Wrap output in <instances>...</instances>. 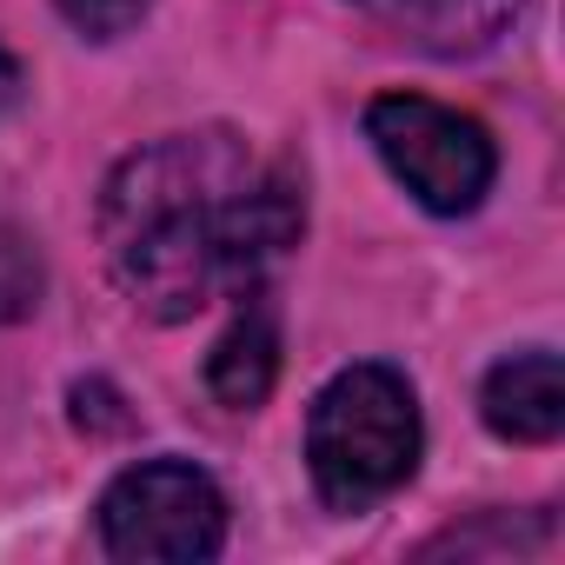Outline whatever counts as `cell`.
<instances>
[{"label": "cell", "mask_w": 565, "mask_h": 565, "mask_svg": "<svg viewBox=\"0 0 565 565\" xmlns=\"http://www.w3.org/2000/svg\"><path fill=\"white\" fill-rule=\"evenodd\" d=\"M307 226L294 167H266L233 134H173L120 160L100 193L114 279L153 313L186 320L226 287L287 259Z\"/></svg>", "instance_id": "cell-1"}, {"label": "cell", "mask_w": 565, "mask_h": 565, "mask_svg": "<svg viewBox=\"0 0 565 565\" xmlns=\"http://www.w3.org/2000/svg\"><path fill=\"white\" fill-rule=\"evenodd\" d=\"M419 466V399L393 366H347L307 413V472L333 512H366Z\"/></svg>", "instance_id": "cell-2"}, {"label": "cell", "mask_w": 565, "mask_h": 565, "mask_svg": "<svg viewBox=\"0 0 565 565\" xmlns=\"http://www.w3.org/2000/svg\"><path fill=\"white\" fill-rule=\"evenodd\" d=\"M366 140L426 213H472L499 173L492 134L426 94H380L366 107Z\"/></svg>", "instance_id": "cell-3"}, {"label": "cell", "mask_w": 565, "mask_h": 565, "mask_svg": "<svg viewBox=\"0 0 565 565\" xmlns=\"http://www.w3.org/2000/svg\"><path fill=\"white\" fill-rule=\"evenodd\" d=\"M100 545L114 558H213L226 545V499L186 459H140L100 492Z\"/></svg>", "instance_id": "cell-4"}, {"label": "cell", "mask_w": 565, "mask_h": 565, "mask_svg": "<svg viewBox=\"0 0 565 565\" xmlns=\"http://www.w3.org/2000/svg\"><path fill=\"white\" fill-rule=\"evenodd\" d=\"M479 413L512 446H552L565 433V366L545 347H525L499 360L479 386Z\"/></svg>", "instance_id": "cell-5"}, {"label": "cell", "mask_w": 565, "mask_h": 565, "mask_svg": "<svg viewBox=\"0 0 565 565\" xmlns=\"http://www.w3.org/2000/svg\"><path fill=\"white\" fill-rule=\"evenodd\" d=\"M353 8L393 28L399 41H413L419 54L459 61V54H486L519 21L525 0H353Z\"/></svg>", "instance_id": "cell-6"}, {"label": "cell", "mask_w": 565, "mask_h": 565, "mask_svg": "<svg viewBox=\"0 0 565 565\" xmlns=\"http://www.w3.org/2000/svg\"><path fill=\"white\" fill-rule=\"evenodd\" d=\"M279 380V327L266 307H246L206 353V393L233 413H253Z\"/></svg>", "instance_id": "cell-7"}, {"label": "cell", "mask_w": 565, "mask_h": 565, "mask_svg": "<svg viewBox=\"0 0 565 565\" xmlns=\"http://www.w3.org/2000/svg\"><path fill=\"white\" fill-rule=\"evenodd\" d=\"M34 300H41V259L14 226H0V327L34 313Z\"/></svg>", "instance_id": "cell-8"}, {"label": "cell", "mask_w": 565, "mask_h": 565, "mask_svg": "<svg viewBox=\"0 0 565 565\" xmlns=\"http://www.w3.org/2000/svg\"><path fill=\"white\" fill-rule=\"evenodd\" d=\"M61 14H67L87 41H114V34H127V28L147 14V0H61Z\"/></svg>", "instance_id": "cell-9"}, {"label": "cell", "mask_w": 565, "mask_h": 565, "mask_svg": "<svg viewBox=\"0 0 565 565\" xmlns=\"http://www.w3.org/2000/svg\"><path fill=\"white\" fill-rule=\"evenodd\" d=\"M74 419L94 426V433H127V413H120V393L114 386H74Z\"/></svg>", "instance_id": "cell-10"}, {"label": "cell", "mask_w": 565, "mask_h": 565, "mask_svg": "<svg viewBox=\"0 0 565 565\" xmlns=\"http://www.w3.org/2000/svg\"><path fill=\"white\" fill-rule=\"evenodd\" d=\"M14 94H21V67H14V54L0 47V114L14 107Z\"/></svg>", "instance_id": "cell-11"}]
</instances>
